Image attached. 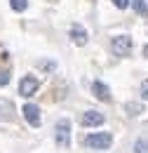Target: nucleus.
I'll use <instances>...</instances> for the list:
<instances>
[{"instance_id": "nucleus-1", "label": "nucleus", "mask_w": 148, "mask_h": 153, "mask_svg": "<svg viewBox=\"0 0 148 153\" xmlns=\"http://www.w3.org/2000/svg\"><path fill=\"white\" fill-rule=\"evenodd\" d=\"M54 141L59 149H68L71 146V123L64 118V120H59L54 127Z\"/></svg>"}, {"instance_id": "nucleus-2", "label": "nucleus", "mask_w": 148, "mask_h": 153, "mask_svg": "<svg viewBox=\"0 0 148 153\" xmlns=\"http://www.w3.org/2000/svg\"><path fill=\"white\" fill-rule=\"evenodd\" d=\"M111 47H113V54H118V57H130L132 54V47H134V40L132 36H115L111 40Z\"/></svg>"}, {"instance_id": "nucleus-3", "label": "nucleus", "mask_w": 148, "mask_h": 153, "mask_svg": "<svg viewBox=\"0 0 148 153\" xmlns=\"http://www.w3.org/2000/svg\"><path fill=\"white\" fill-rule=\"evenodd\" d=\"M111 144H113V134L108 132H96L87 137V146L96 149V151H106V149H111Z\"/></svg>"}, {"instance_id": "nucleus-4", "label": "nucleus", "mask_w": 148, "mask_h": 153, "mask_svg": "<svg viewBox=\"0 0 148 153\" xmlns=\"http://www.w3.org/2000/svg\"><path fill=\"white\" fill-rule=\"evenodd\" d=\"M40 87V80L36 76H24L19 80V94L21 97H33Z\"/></svg>"}, {"instance_id": "nucleus-5", "label": "nucleus", "mask_w": 148, "mask_h": 153, "mask_svg": "<svg viewBox=\"0 0 148 153\" xmlns=\"http://www.w3.org/2000/svg\"><path fill=\"white\" fill-rule=\"evenodd\" d=\"M21 111H24V118L28 120V125H31V127H40L42 118H40V108H38L36 104H31V101H28V104H24V108H21Z\"/></svg>"}, {"instance_id": "nucleus-6", "label": "nucleus", "mask_w": 148, "mask_h": 153, "mask_svg": "<svg viewBox=\"0 0 148 153\" xmlns=\"http://www.w3.org/2000/svg\"><path fill=\"white\" fill-rule=\"evenodd\" d=\"M87 40H90V36H87L85 26H82V24H73V26H71V42H73L75 47H85Z\"/></svg>"}, {"instance_id": "nucleus-7", "label": "nucleus", "mask_w": 148, "mask_h": 153, "mask_svg": "<svg viewBox=\"0 0 148 153\" xmlns=\"http://www.w3.org/2000/svg\"><path fill=\"white\" fill-rule=\"evenodd\" d=\"M82 125L85 127H99V125H104V115L99 111H85L82 113Z\"/></svg>"}, {"instance_id": "nucleus-8", "label": "nucleus", "mask_w": 148, "mask_h": 153, "mask_svg": "<svg viewBox=\"0 0 148 153\" xmlns=\"http://www.w3.org/2000/svg\"><path fill=\"white\" fill-rule=\"evenodd\" d=\"M92 92L96 99H101V101H111V90H108V85H104L101 80H94L92 82Z\"/></svg>"}, {"instance_id": "nucleus-9", "label": "nucleus", "mask_w": 148, "mask_h": 153, "mask_svg": "<svg viewBox=\"0 0 148 153\" xmlns=\"http://www.w3.org/2000/svg\"><path fill=\"white\" fill-rule=\"evenodd\" d=\"M0 120H14V104L10 99H0Z\"/></svg>"}, {"instance_id": "nucleus-10", "label": "nucleus", "mask_w": 148, "mask_h": 153, "mask_svg": "<svg viewBox=\"0 0 148 153\" xmlns=\"http://www.w3.org/2000/svg\"><path fill=\"white\" fill-rule=\"evenodd\" d=\"M38 68L45 71V73H52V71H56V61H52V59H38Z\"/></svg>"}, {"instance_id": "nucleus-11", "label": "nucleus", "mask_w": 148, "mask_h": 153, "mask_svg": "<svg viewBox=\"0 0 148 153\" xmlns=\"http://www.w3.org/2000/svg\"><path fill=\"white\" fill-rule=\"evenodd\" d=\"M132 5H134V10H136V14L139 17H148V5L146 0H130Z\"/></svg>"}, {"instance_id": "nucleus-12", "label": "nucleus", "mask_w": 148, "mask_h": 153, "mask_svg": "<svg viewBox=\"0 0 148 153\" xmlns=\"http://www.w3.org/2000/svg\"><path fill=\"white\" fill-rule=\"evenodd\" d=\"M125 111H127L130 115H141L144 113V106L136 104V101H130V104H125Z\"/></svg>"}, {"instance_id": "nucleus-13", "label": "nucleus", "mask_w": 148, "mask_h": 153, "mask_svg": "<svg viewBox=\"0 0 148 153\" xmlns=\"http://www.w3.org/2000/svg\"><path fill=\"white\" fill-rule=\"evenodd\" d=\"M10 7H12L14 12H26V7H28V0H10Z\"/></svg>"}, {"instance_id": "nucleus-14", "label": "nucleus", "mask_w": 148, "mask_h": 153, "mask_svg": "<svg viewBox=\"0 0 148 153\" xmlns=\"http://www.w3.org/2000/svg\"><path fill=\"white\" fill-rule=\"evenodd\" d=\"M134 153H148V139H139L134 144Z\"/></svg>"}, {"instance_id": "nucleus-15", "label": "nucleus", "mask_w": 148, "mask_h": 153, "mask_svg": "<svg viewBox=\"0 0 148 153\" xmlns=\"http://www.w3.org/2000/svg\"><path fill=\"white\" fill-rule=\"evenodd\" d=\"M113 5H115L118 10H127V7H130V0H113Z\"/></svg>"}, {"instance_id": "nucleus-16", "label": "nucleus", "mask_w": 148, "mask_h": 153, "mask_svg": "<svg viewBox=\"0 0 148 153\" xmlns=\"http://www.w3.org/2000/svg\"><path fill=\"white\" fill-rule=\"evenodd\" d=\"M141 99H146V101H148V80L141 82Z\"/></svg>"}, {"instance_id": "nucleus-17", "label": "nucleus", "mask_w": 148, "mask_h": 153, "mask_svg": "<svg viewBox=\"0 0 148 153\" xmlns=\"http://www.w3.org/2000/svg\"><path fill=\"white\" fill-rule=\"evenodd\" d=\"M10 82V71H0V85H7Z\"/></svg>"}, {"instance_id": "nucleus-18", "label": "nucleus", "mask_w": 148, "mask_h": 153, "mask_svg": "<svg viewBox=\"0 0 148 153\" xmlns=\"http://www.w3.org/2000/svg\"><path fill=\"white\" fill-rule=\"evenodd\" d=\"M144 57L148 59V45H146V47H144Z\"/></svg>"}]
</instances>
